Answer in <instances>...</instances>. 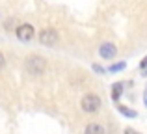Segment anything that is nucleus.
I'll return each instance as SVG.
<instances>
[{
    "mask_svg": "<svg viewBox=\"0 0 147 134\" xmlns=\"http://www.w3.org/2000/svg\"><path fill=\"white\" fill-rule=\"evenodd\" d=\"M26 71L30 73V75L34 76H39L45 73V69H47V60L43 58V56H37V54H32L26 58V63H24Z\"/></svg>",
    "mask_w": 147,
    "mask_h": 134,
    "instance_id": "1",
    "label": "nucleus"
},
{
    "mask_svg": "<svg viewBox=\"0 0 147 134\" xmlns=\"http://www.w3.org/2000/svg\"><path fill=\"white\" fill-rule=\"evenodd\" d=\"M100 104H102V102H100V99L97 97V95H93V93L84 95V97H82V102H80L82 110H84V112H88V114H95V112H99Z\"/></svg>",
    "mask_w": 147,
    "mask_h": 134,
    "instance_id": "2",
    "label": "nucleus"
},
{
    "mask_svg": "<svg viewBox=\"0 0 147 134\" xmlns=\"http://www.w3.org/2000/svg\"><path fill=\"white\" fill-rule=\"evenodd\" d=\"M15 36H17L19 41H22V43H28V41L34 39V36H36V30H34L32 24L24 22V24H19L17 28H15Z\"/></svg>",
    "mask_w": 147,
    "mask_h": 134,
    "instance_id": "3",
    "label": "nucleus"
},
{
    "mask_svg": "<svg viewBox=\"0 0 147 134\" xmlns=\"http://www.w3.org/2000/svg\"><path fill=\"white\" fill-rule=\"evenodd\" d=\"M39 43L45 47H54L58 43V32L54 28H45L39 34Z\"/></svg>",
    "mask_w": 147,
    "mask_h": 134,
    "instance_id": "4",
    "label": "nucleus"
},
{
    "mask_svg": "<svg viewBox=\"0 0 147 134\" xmlns=\"http://www.w3.org/2000/svg\"><path fill=\"white\" fill-rule=\"evenodd\" d=\"M99 54H100V58H104V60H112V58H115V54H117V48H115V45H112V43H102L99 47Z\"/></svg>",
    "mask_w": 147,
    "mask_h": 134,
    "instance_id": "5",
    "label": "nucleus"
},
{
    "mask_svg": "<svg viewBox=\"0 0 147 134\" xmlns=\"http://www.w3.org/2000/svg\"><path fill=\"white\" fill-rule=\"evenodd\" d=\"M123 88H125L123 82H117V84L112 86V101H115V102L119 101V97H121V93H123Z\"/></svg>",
    "mask_w": 147,
    "mask_h": 134,
    "instance_id": "6",
    "label": "nucleus"
},
{
    "mask_svg": "<svg viewBox=\"0 0 147 134\" xmlns=\"http://www.w3.org/2000/svg\"><path fill=\"white\" fill-rule=\"evenodd\" d=\"M117 110L123 114V116H127V117H136V116H138L136 110H130V108H127V106H121V104L117 106Z\"/></svg>",
    "mask_w": 147,
    "mask_h": 134,
    "instance_id": "7",
    "label": "nucleus"
},
{
    "mask_svg": "<svg viewBox=\"0 0 147 134\" xmlns=\"http://www.w3.org/2000/svg\"><path fill=\"white\" fill-rule=\"evenodd\" d=\"M86 132H97V134H102V132H104V127H100V125H88V127H86Z\"/></svg>",
    "mask_w": 147,
    "mask_h": 134,
    "instance_id": "8",
    "label": "nucleus"
},
{
    "mask_svg": "<svg viewBox=\"0 0 147 134\" xmlns=\"http://www.w3.org/2000/svg\"><path fill=\"white\" fill-rule=\"evenodd\" d=\"M121 69H125V63H114V65L108 67V71H110V73H115V71H121Z\"/></svg>",
    "mask_w": 147,
    "mask_h": 134,
    "instance_id": "9",
    "label": "nucleus"
},
{
    "mask_svg": "<svg viewBox=\"0 0 147 134\" xmlns=\"http://www.w3.org/2000/svg\"><path fill=\"white\" fill-rule=\"evenodd\" d=\"M13 22H15L13 19H7V21H6V24H4V28H6V30H9L11 26H13Z\"/></svg>",
    "mask_w": 147,
    "mask_h": 134,
    "instance_id": "10",
    "label": "nucleus"
},
{
    "mask_svg": "<svg viewBox=\"0 0 147 134\" xmlns=\"http://www.w3.org/2000/svg\"><path fill=\"white\" fill-rule=\"evenodd\" d=\"M93 71H95V73H100V75H102V73H104V69L100 67L99 63H95V65H93Z\"/></svg>",
    "mask_w": 147,
    "mask_h": 134,
    "instance_id": "11",
    "label": "nucleus"
},
{
    "mask_svg": "<svg viewBox=\"0 0 147 134\" xmlns=\"http://www.w3.org/2000/svg\"><path fill=\"white\" fill-rule=\"evenodd\" d=\"M140 69H144V71L147 69V56H145L144 60H142V63H140Z\"/></svg>",
    "mask_w": 147,
    "mask_h": 134,
    "instance_id": "12",
    "label": "nucleus"
},
{
    "mask_svg": "<svg viewBox=\"0 0 147 134\" xmlns=\"http://www.w3.org/2000/svg\"><path fill=\"white\" fill-rule=\"evenodd\" d=\"M4 63H6V58H4V54H2V52H0V69L4 67Z\"/></svg>",
    "mask_w": 147,
    "mask_h": 134,
    "instance_id": "13",
    "label": "nucleus"
},
{
    "mask_svg": "<svg viewBox=\"0 0 147 134\" xmlns=\"http://www.w3.org/2000/svg\"><path fill=\"white\" fill-rule=\"evenodd\" d=\"M144 101H145V106H147V86H145V93H144Z\"/></svg>",
    "mask_w": 147,
    "mask_h": 134,
    "instance_id": "14",
    "label": "nucleus"
},
{
    "mask_svg": "<svg viewBox=\"0 0 147 134\" xmlns=\"http://www.w3.org/2000/svg\"><path fill=\"white\" fill-rule=\"evenodd\" d=\"M145 73H147V69H145Z\"/></svg>",
    "mask_w": 147,
    "mask_h": 134,
    "instance_id": "15",
    "label": "nucleus"
}]
</instances>
